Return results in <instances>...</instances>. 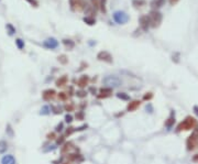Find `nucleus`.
Returning a JSON list of instances; mask_svg holds the SVG:
<instances>
[{"instance_id": "obj_17", "label": "nucleus", "mask_w": 198, "mask_h": 164, "mask_svg": "<svg viewBox=\"0 0 198 164\" xmlns=\"http://www.w3.org/2000/svg\"><path fill=\"white\" fill-rule=\"evenodd\" d=\"M71 6L73 9H81L83 8V1L81 0H69Z\"/></svg>"}, {"instance_id": "obj_27", "label": "nucleus", "mask_w": 198, "mask_h": 164, "mask_svg": "<svg viewBox=\"0 0 198 164\" xmlns=\"http://www.w3.org/2000/svg\"><path fill=\"white\" fill-rule=\"evenodd\" d=\"M65 141H66V138H65V136H57V138L55 139V144L56 145H61L63 144V143H65Z\"/></svg>"}, {"instance_id": "obj_24", "label": "nucleus", "mask_w": 198, "mask_h": 164, "mask_svg": "<svg viewBox=\"0 0 198 164\" xmlns=\"http://www.w3.org/2000/svg\"><path fill=\"white\" fill-rule=\"evenodd\" d=\"M51 114V107L49 105H44L43 107L41 108V111H40V115L42 116H49Z\"/></svg>"}, {"instance_id": "obj_33", "label": "nucleus", "mask_w": 198, "mask_h": 164, "mask_svg": "<svg viewBox=\"0 0 198 164\" xmlns=\"http://www.w3.org/2000/svg\"><path fill=\"white\" fill-rule=\"evenodd\" d=\"M65 128H64V122H60L57 126L55 127V132L56 133H61L64 130Z\"/></svg>"}, {"instance_id": "obj_16", "label": "nucleus", "mask_w": 198, "mask_h": 164, "mask_svg": "<svg viewBox=\"0 0 198 164\" xmlns=\"http://www.w3.org/2000/svg\"><path fill=\"white\" fill-rule=\"evenodd\" d=\"M56 97H57L58 100L62 101V102H66V101L68 100V98H69L66 91H60V93H57Z\"/></svg>"}, {"instance_id": "obj_7", "label": "nucleus", "mask_w": 198, "mask_h": 164, "mask_svg": "<svg viewBox=\"0 0 198 164\" xmlns=\"http://www.w3.org/2000/svg\"><path fill=\"white\" fill-rule=\"evenodd\" d=\"M43 46L47 50H55L58 47V41L55 38H49L43 42Z\"/></svg>"}, {"instance_id": "obj_38", "label": "nucleus", "mask_w": 198, "mask_h": 164, "mask_svg": "<svg viewBox=\"0 0 198 164\" xmlns=\"http://www.w3.org/2000/svg\"><path fill=\"white\" fill-rule=\"evenodd\" d=\"M152 97H153L152 93H146L143 96V100H150V99H152Z\"/></svg>"}, {"instance_id": "obj_1", "label": "nucleus", "mask_w": 198, "mask_h": 164, "mask_svg": "<svg viewBox=\"0 0 198 164\" xmlns=\"http://www.w3.org/2000/svg\"><path fill=\"white\" fill-rule=\"evenodd\" d=\"M102 83L105 84V87H109V88H118L122 85V81L116 75H109L106 76L102 79Z\"/></svg>"}, {"instance_id": "obj_13", "label": "nucleus", "mask_w": 198, "mask_h": 164, "mask_svg": "<svg viewBox=\"0 0 198 164\" xmlns=\"http://www.w3.org/2000/svg\"><path fill=\"white\" fill-rule=\"evenodd\" d=\"M68 83V77L67 75H63V76H60L55 81V85L56 87H64L66 86Z\"/></svg>"}, {"instance_id": "obj_44", "label": "nucleus", "mask_w": 198, "mask_h": 164, "mask_svg": "<svg viewBox=\"0 0 198 164\" xmlns=\"http://www.w3.org/2000/svg\"><path fill=\"white\" fill-rule=\"evenodd\" d=\"M53 163H54V164H62L63 163V159L62 158H61V159L58 158L57 160H54V161H53Z\"/></svg>"}, {"instance_id": "obj_35", "label": "nucleus", "mask_w": 198, "mask_h": 164, "mask_svg": "<svg viewBox=\"0 0 198 164\" xmlns=\"http://www.w3.org/2000/svg\"><path fill=\"white\" fill-rule=\"evenodd\" d=\"M106 2H107V0H99V7L102 12H106Z\"/></svg>"}, {"instance_id": "obj_15", "label": "nucleus", "mask_w": 198, "mask_h": 164, "mask_svg": "<svg viewBox=\"0 0 198 164\" xmlns=\"http://www.w3.org/2000/svg\"><path fill=\"white\" fill-rule=\"evenodd\" d=\"M63 109H64V111H66L67 114H69V112H72V111H75L76 106H75L74 102H66V104L64 105Z\"/></svg>"}, {"instance_id": "obj_42", "label": "nucleus", "mask_w": 198, "mask_h": 164, "mask_svg": "<svg viewBox=\"0 0 198 164\" xmlns=\"http://www.w3.org/2000/svg\"><path fill=\"white\" fill-rule=\"evenodd\" d=\"M26 1H28V2H30V3H31L33 7H37V6H39V2H37V0H26Z\"/></svg>"}, {"instance_id": "obj_32", "label": "nucleus", "mask_w": 198, "mask_h": 164, "mask_svg": "<svg viewBox=\"0 0 198 164\" xmlns=\"http://www.w3.org/2000/svg\"><path fill=\"white\" fill-rule=\"evenodd\" d=\"M64 120H65V122H66V123H68V125H69V123H72V122L74 121V117H73V116H72L71 114H66V115H65V118H64Z\"/></svg>"}, {"instance_id": "obj_20", "label": "nucleus", "mask_w": 198, "mask_h": 164, "mask_svg": "<svg viewBox=\"0 0 198 164\" xmlns=\"http://www.w3.org/2000/svg\"><path fill=\"white\" fill-rule=\"evenodd\" d=\"M116 96H117L118 99H121V100H123V101H130L131 100L130 96L127 94V93H121V91H119V93L116 94Z\"/></svg>"}, {"instance_id": "obj_18", "label": "nucleus", "mask_w": 198, "mask_h": 164, "mask_svg": "<svg viewBox=\"0 0 198 164\" xmlns=\"http://www.w3.org/2000/svg\"><path fill=\"white\" fill-rule=\"evenodd\" d=\"M87 95H88V91L85 90V89H78V90L75 91V96H76L77 98H81V99L86 98Z\"/></svg>"}, {"instance_id": "obj_29", "label": "nucleus", "mask_w": 198, "mask_h": 164, "mask_svg": "<svg viewBox=\"0 0 198 164\" xmlns=\"http://www.w3.org/2000/svg\"><path fill=\"white\" fill-rule=\"evenodd\" d=\"M16 45H17V47L19 50H23L24 49V41L21 40V39H17L16 40Z\"/></svg>"}, {"instance_id": "obj_28", "label": "nucleus", "mask_w": 198, "mask_h": 164, "mask_svg": "<svg viewBox=\"0 0 198 164\" xmlns=\"http://www.w3.org/2000/svg\"><path fill=\"white\" fill-rule=\"evenodd\" d=\"M57 60H58V62H60L61 64H63V65H66V64L68 63V58H67V56H66L65 54L60 55V56L57 57Z\"/></svg>"}, {"instance_id": "obj_26", "label": "nucleus", "mask_w": 198, "mask_h": 164, "mask_svg": "<svg viewBox=\"0 0 198 164\" xmlns=\"http://www.w3.org/2000/svg\"><path fill=\"white\" fill-rule=\"evenodd\" d=\"M75 119L79 120V121H83V120L85 119V112H84V110H78L76 112V115H75Z\"/></svg>"}, {"instance_id": "obj_45", "label": "nucleus", "mask_w": 198, "mask_h": 164, "mask_svg": "<svg viewBox=\"0 0 198 164\" xmlns=\"http://www.w3.org/2000/svg\"><path fill=\"white\" fill-rule=\"evenodd\" d=\"M89 93H92V95H97V90H96V88H94V87H90L89 88Z\"/></svg>"}, {"instance_id": "obj_31", "label": "nucleus", "mask_w": 198, "mask_h": 164, "mask_svg": "<svg viewBox=\"0 0 198 164\" xmlns=\"http://www.w3.org/2000/svg\"><path fill=\"white\" fill-rule=\"evenodd\" d=\"M7 30H8V33H9V35H12V34H14V32H16V28H13L12 24H10V23H8V24L6 25Z\"/></svg>"}, {"instance_id": "obj_30", "label": "nucleus", "mask_w": 198, "mask_h": 164, "mask_svg": "<svg viewBox=\"0 0 198 164\" xmlns=\"http://www.w3.org/2000/svg\"><path fill=\"white\" fill-rule=\"evenodd\" d=\"M56 138H57V133L55 132V131H52V132H49L47 133V134H46V139L49 140H51V141H52V140H55Z\"/></svg>"}, {"instance_id": "obj_37", "label": "nucleus", "mask_w": 198, "mask_h": 164, "mask_svg": "<svg viewBox=\"0 0 198 164\" xmlns=\"http://www.w3.org/2000/svg\"><path fill=\"white\" fill-rule=\"evenodd\" d=\"M87 128H88V125H83V126L78 127V128H76V132H81V131L86 130Z\"/></svg>"}, {"instance_id": "obj_10", "label": "nucleus", "mask_w": 198, "mask_h": 164, "mask_svg": "<svg viewBox=\"0 0 198 164\" xmlns=\"http://www.w3.org/2000/svg\"><path fill=\"white\" fill-rule=\"evenodd\" d=\"M90 78L88 75H81L78 79H77V86L79 87V89H85L89 85Z\"/></svg>"}, {"instance_id": "obj_22", "label": "nucleus", "mask_w": 198, "mask_h": 164, "mask_svg": "<svg viewBox=\"0 0 198 164\" xmlns=\"http://www.w3.org/2000/svg\"><path fill=\"white\" fill-rule=\"evenodd\" d=\"M63 44L65 45V47L67 49V50H73L75 46V43L74 41H72V40H67V39H64L63 40Z\"/></svg>"}, {"instance_id": "obj_9", "label": "nucleus", "mask_w": 198, "mask_h": 164, "mask_svg": "<svg viewBox=\"0 0 198 164\" xmlns=\"http://www.w3.org/2000/svg\"><path fill=\"white\" fill-rule=\"evenodd\" d=\"M73 149H75L74 143L72 141H65V143H63L61 145L60 151L62 153V155H65V154H68V152H71ZM75 150H77V149H75Z\"/></svg>"}, {"instance_id": "obj_6", "label": "nucleus", "mask_w": 198, "mask_h": 164, "mask_svg": "<svg viewBox=\"0 0 198 164\" xmlns=\"http://www.w3.org/2000/svg\"><path fill=\"white\" fill-rule=\"evenodd\" d=\"M112 94H113V89L112 88L102 87V88L99 89L98 94H97V98H98V99H106V98L111 97Z\"/></svg>"}, {"instance_id": "obj_3", "label": "nucleus", "mask_w": 198, "mask_h": 164, "mask_svg": "<svg viewBox=\"0 0 198 164\" xmlns=\"http://www.w3.org/2000/svg\"><path fill=\"white\" fill-rule=\"evenodd\" d=\"M196 125V121L194 118H191V117H187L183 122H180V126H178V130H191L193 129Z\"/></svg>"}, {"instance_id": "obj_8", "label": "nucleus", "mask_w": 198, "mask_h": 164, "mask_svg": "<svg viewBox=\"0 0 198 164\" xmlns=\"http://www.w3.org/2000/svg\"><path fill=\"white\" fill-rule=\"evenodd\" d=\"M97 58L99 61H102V62H106V63H112V56L111 54L107 51H100L98 54H97Z\"/></svg>"}, {"instance_id": "obj_46", "label": "nucleus", "mask_w": 198, "mask_h": 164, "mask_svg": "<svg viewBox=\"0 0 198 164\" xmlns=\"http://www.w3.org/2000/svg\"><path fill=\"white\" fill-rule=\"evenodd\" d=\"M171 1V3H175V2H177L178 0H170Z\"/></svg>"}, {"instance_id": "obj_14", "label": "nucleus", "mask_w": 198, "mask_h": 164, "mask_svg": "<svg viewBox=\"0 0 198 164\" xmlns=\"http://www.w3.org/2000/svg\"><path fill=\"white\" fill-rule=\"evenodd\" d=\"M1 164H16V159L12 154H7L1 159Z\"/></svg>"}, {"instance_id": "obj_25", "label": "nucleus", "mask_w": 198, "mask_h": 164, "mask_svg": "<svg viewBox=\"0 0 198 164\" xmlns=\"http://www.w3.org/2000/svg\"><path fill=\"white\" fill-rule=\"evenodd\" d=\"M7 150H8V143H7V141L1 140V141H0V154L6 153Z\"/></svg>"}, {"instance_id": "obj_36", "label": "nucleus", "mask_w": 198, "mask_h": 164, "mask_svg": "<svg viewBox=\"0 0 198 164\" xmlns=\"http://www.w3.org/2000/svg\"><path fill=\"white\" fill-rule=\"evenodd\" d=\"M84 21L86 22L87 24H89V25H93V24H95L96 23V21H95V19H93V18H84Z\"/></svg>"}, {"instance_id": "obj_19", "label": "nucleus", "mask_w": 198, "mask_h": 164, "mask_svg": "<svg viewBox=\"0 0 198 164\" xmlns=\"http://www.w3.org/2000/svg\"><path fill=\"white\" fill-rule=\"evenodd\" d=\"M140 23H141V26L143 28V30H148V25H150V19L148 17H141Z\"/></svg>"}, {"instance_id": "obj_47", "label": "nucleus", "mask_w": 198, "mask_h": 164, "mask_svg": "<svg viewBox=\"0 0 198 164\" xmlns=\"http://www.w3.org/2000/svg\"><path fill=\"white\" fill-rule=\"evenodd\" d=\"M62 164H72L71 162H68V161H66V162H63Z\"/></svg>"}, {"instance_id": "obj_34", "label": "nucleus", "mask_w": 198, "mask_h": 164, "mask_svg": "<svg viewBox=\"0 0 198 164\" xmlns=\"http://www.w3.org/2000/svg\"><path fill=\"white\" fill-rule=\"evenodd\" d=\"M6 132H7V134H8L9 137H11V138L14 136V133H13V129H12V127H11V125H7Z\"/></svg>"}, {"instance_id": "obj_40", "label": "nucleus", "mask_w": 198, "mask_h": 164, "mask_svg": "<svg viewBox=\"0 0 198 164\" xmlns=\"http://www.w3.org/2000/svg\"><path fill=\"white\" fill-rule=\"evenodd\" d=\"M56 148H57V145L56 144H53V145H50V148H47V149H45L44 151L45 152H49V151H54Z\"/></svg>"}, {"instance_id": "obj_5", "label": "nucleus", "mask_w": 198, "mask_h": 164, "mask_svg": "<svg viewBox=\"0 0 198 164\" xmlns=\"http://www.w3.org/2000/svg\"><path fill=\"white\" fill-rule=\"evenodd\" d=\"M66 160L71 163H79L81 161H84V157L81 155L79 152H73V153H68Z\"/></svg>"}, {"instance_id": "obj_2", "label": "nucleus", "mask_w": 198, "mask_h": 164, "mask_svg": "<svg viewBox=\"0 0 198 164\" xmlns=\"http://www.w3.org/2000/svg\"><path fill=\"white\" fill-rule=\"evenodd\" d=\"M113 20L118 24H124L129 21V16L124 11H116L113 13Z\"/></svg>"}, {"instance_id": "obj_12", "label": "nucleus", "mask_w": 198, "mask_h": 164, "mask_svg": "<svg viewBox=\"0 0 198 164\" xmlns=\"http://www.w3.org/2000/svg\"><path fill=\"white\" fill-rule=\"evenodd\" d=\"M161 19H162V17H161V13H159V12H151V23H152V25L153 26H156V25H159V23L161 22Z\"/></svg>"}, {"instance_id": "obj_43", "label": "nucleus", "mask_w": 198, "mask_h": 164, "mask_svg": "<svg viewBox=\"0 0 198 164\" xmlns=\"http://www.w3.org/2000/svg\"><path fill=\"white\" fill-rule=\"evenodd\" d=\"M144 3H145V2L142 1V0H134V1H133V5L136 7V5H144Z\"/></svg>"}, {"instance_id": "obj_11", "label": "nucleus", "mask_w": 198, "mask_h": 164, "mask_svg": "<svg viewBox=\"0 0 198 164\" xmlns=\"http://www.w3.org/2000/svg\"><path fill=\"white\" fill-rule=\"evenodd\" d=\"M140 106H141V100H138V99H136V100H130L128 102V105H127V111L128 112H133Z\"/></svg>"}, {"instance_id": "obj_21", "label": "nucleus", "mask_w": 198, "mask_h": 164, "mask_svg": "<svg viewBox=\"0 0 198 164\" xmlns=\"http://www.w3.org/2000/svg\"><path fill=\"white\" fill-rule=\"evenodd\" d=\"M75 132H76V128L69 126V127H67V128H65V133H64V136H65V138H68V137L73 136Z\"/></svg>"}, {"instance_id": "obj_4", "label": "nucleus", "mask_w": 198, "mask_h": 164, "mask_svg": "<svg viewBox=\"0 0 198 164\" xmlns=\"http://www.w3.org/2000/svg\"><path fill=\"white\" fill-rule=\"evenodd\" d=\"M56 95H57V93L55 91V89H52V88L45 89V90H43V93H42V99L44 101H46V102H49V101H52L55 99Z\"/></svg>"}, {"instance_id": "obj_39", "label": "nucleus", "mask_w": 198, "mask_h": 164, "mask_svg": "<svg viewBox=\"0 0 198 164\" xmlns=\"http://www.w3.org/2000/svg\"><path fill=\"white\" fill-rule=\"evenodd\" d=\"M163 1H164V0H154V1L152 2V5H153V6L156 5V7H161V5L163 3Z\"/></svg>"}, {"instance_id": "obj_23", "label": "nucleus", "mask_w": 198, "mask_h": 164, "mask_svg": "<svg viewBox=\"0 0 198 164\" xmlns=\"http://www.w3.org/2000/svg\"><path fill=\"white\" fill-rule=\"evenodd\" d=\"M51 112H53L54 115H61L63 112V108H61L60 106H56V105H51Z\"/></svg>"}, {"instance_id": "obj_41", "label": "nucleus", "mask_w": 198, "mask_h": 164, "mask_svg": "<svg viewBox=\"0 0 198 164\" xmlns=\"http://www.w3.org/2000/svg\"><path fill=\"white\" fill-rule=\"evenodd\" d=\"M98 2H99L98 0H92V3H93V7L95 8V10H96V9H97V8L99 7Z\"/></svg>"}]
</instances>
